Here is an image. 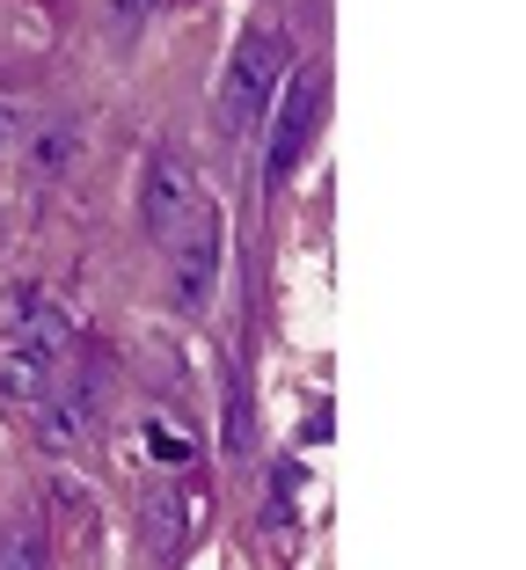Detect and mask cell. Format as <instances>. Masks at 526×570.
Segmentation results:
<instances>
[{"label": "cell", "instance_id": "1", "mask_svg": "<svg viewBox=\"0 0 526 570\" xmlns=\"http://www.w3.org/2000/svg\"><path fill=\"white\" fill-rule=\"evenodd\" d=\"M73 352V315L51 293H16L8 322H0V403L37 410V395L51 387V373Z\"/></svg>", "mask_w": 526, "mask_h": 570}, {"label": "cell", "instance_id": "2", "mask_svg": "<svg viewBox=\"0 0 526 570\" xmlns=\"http://www.w3.org/2000/svg\"><path fill=\"white\" fill-rule=\"evenodd\" d=\"M286 37L278 30H249L235 51H227L220 67V132H249L264 110L278 102V88H286Z\"/></svg>", "mask_w": 526, "mask_h": 570}, {"label": "cell", "instance_id": "3", "mask_svg": "<svg viewBox=\"0 0 526 570\" xmlns=\"http://www.w3.org/2000/svg\"><path fill=\"white\" fill-rule=\"evenodd\" d=\"M102 358L96 352H67V366L51 373V387L37 395V446H51V453H67V446H81L88 432H96V417H102Z\"/></svg>", "mask_w": 526, "mask_h": 570}, {"label": "cell", "instance_id": "4", "mask_svg": "<svg viewBox=\"0 0 526 570\" xmlns=\"http://www.w3.org/2000/svg\"><path fill=\"white\" fill-rule=\"evenodd\" d=\"M161 249H169V301L183 307V315H205V307H212V285H220V264H227L220 205H198Z\"/></svg>", "mask_w": 526, "mask_h": 570}, {"label": "cell", "instance_id": "5", "mask_svg": "<svg viewBox=\"0 0 526 570\" xmlns=\"http://www.w3.org/2000/svg\"><path fill=\"white\" fill-rule=\"evenodd\" d=\"M198 205H205L198 168H190L176 147H153V154H147V168H139V227H147L153 242H169L176 227L198 213Z\"/></svg>", "mask_w": 526, "mask_h": 570}, {"label": "cell", "instance_id": "6", "mask_svg": "<svg viewBox=\"0 0 526 570\" xmlns=\"http://www.w3.org/2000/svg\"><path fill=\"white\" fill-rule=\"evenodd\" d=\"M322 102H329L322 73H292L286 110L271 118V139H264V168H271V184H286L292 168L307 161V147H315V132H322Z\"/></svg>", "mask_w": 526, "mask_h": 570}, {"label": "cell", "instance_id": "7", "mask_svg": "<svg viewBox=\"0 0 526 570\" xmlns=\"http://www.w3.org/2000/svg\"><path fill=\"white\" fill-rule=\"evenodd\" d=\"M73 154H81V125H73L67 110H59V118H44L30 139H22V168H30L37 184H44V176H67Z\"/></svg>", "mask_w": 526, "mask_h": 570}, {"label": "cell", "instance_id": "8", "mask_svg": "<svg viewBox=\"0 0 526 570\" xmlns=\"http://www.w3.org/2000/svg\"><path fill=\"white\" fill-rule=\"evenodd\" d=\"M0 570H51L37 520H8V527H0Z\"/></svg>", "mask_w": 526, "mask_h": 570}, {"label": "cell", "instance_id": "9", "mask_svg": "<svg viewBox=\"0 0 526 570\" xmlns=\"http://www.w3.org/2000/svg\"><path fill=\"white\" fill-rule=\"evenodd\" d=\"M147 549L153 556L183 549V504H176V498H147Z\"/></svg>", "mask_w": 526, "mask_h": 570}, {"label": "cell", "instance_id": "10", "mask_svg": "<svg viewBox=\"0 0 526 570\" xmlns=\"http://www.w3.org/2000/svg\"><path fill=\"white\" fill-rule=\"evenodd\" d=\"M153 0H102V30H110V45H132L139 30H147Z\"/></svg>", "mask_w": 526, "mask_h": 570}, {"label": "cell", "instance_id": "11", "mask_svg": "<svg viewBox=\"0 0 526 570\" xmlns=\"http://www.w3.org/2000/svg\"><path fill=\"white\" fill-rule=\"evenodd\" d=\"M147 446H153V461H161V469H190V439L169 432V424H147Z\"/></svg>", "mask_w": 526, "mask_h": 570}, {"label": "cell", "instance_id": "12", "mask_svg": "<svg viewBox=\"0 0 526 570\" xmlns=\"http://www.w3.org/2000/svg\"><path fill=\"white\" fill-rule=\"evenodd\" d=\"M16 132H22V118H16V102H0V154L16 147Z\"/></svg>", "mask_w": 526, "mask_h": 570}]
</instances>
